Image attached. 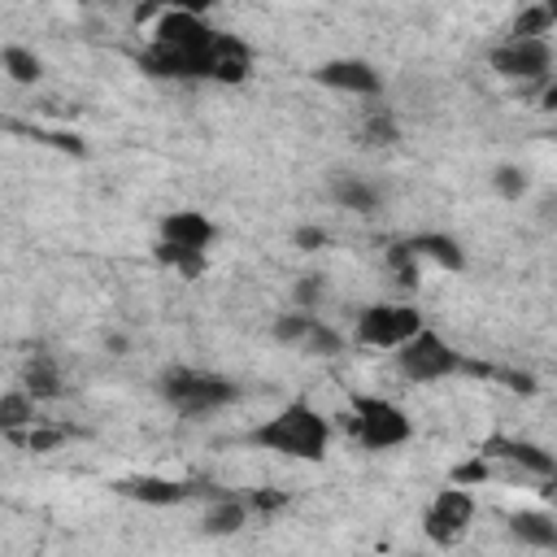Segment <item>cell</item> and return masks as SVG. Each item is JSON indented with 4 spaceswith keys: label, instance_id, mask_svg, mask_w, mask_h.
<instances>
[{
    "label": "cell",
    "instance_id": "cell-1",
    "mask_svg": "<svg viewBox=\"0 0 557 557\" xmlns=\"http://www.w3.org/2000/svg\"><path fill=\"white\" fill-rule=\"evenodd\" d=\"M248 444H257L265 453H278V457H296V461H322L326 448H331V418L318 413L309 400H292L274 418L252 426Z\"/></svg>",
    "mask_w": 557,
    "mask_h": 557
},
{
    "label": "cell",
    "instance_id": "cell-2",
    "mask_svg": "<svg viewBox=\"0 0 557 557\" xmlns=\"http://www.w3.org/2000/svg\"><path fill=\"white\" fill-rule=\"evenodd\" d=\"M157 392L183 418H205V413H218L231 400H239V383H231L226 374H213V370H191V366L161 370Z\"/></svg>",
    "mask_w": 557,
    "mask_h": 557
},
{
    "label": "cell",
    "instance_id": "cell-3",
    "mask_svg": "<svg viewBox=\"0 0 557 557\" xmlns=\"http://www.w3.org/2000/svg\"><path fill=\"white\" fill-rule=\"evenodd\" d=\"M218 239V226L200 209H174L161 218V239H157V261L174 265L183 278H196L209 261V244Z\"/></svg>",
    "mask_w": 557,
    "mask_h": 557
},
{
    "label": "cell",
    "instance_id": "cell-4",
    "mask_svg": "<svg viewBox=\"0 0 557 557\" xmlns=\"http://www.w3.org/2000/svg\"><path fill=\"white\" fill-rule=\"evenodd\" d=\"M418 331H426V318L418 305L409 300H374L357 313V326H352V339L366 344V348H400L409 344Z\"/></svg>",
    "mask_w": 557,
    "mask_h": 557
},
{
    "label": "cell",
    "instance_id": "cell-5",
    "mask_svg": "<svg viewBox=\"0 0 557 557\" xmlns=\"http://www.w3.org/2000/svg\"><path fill=\"white\" fill-rule=\"evenodd\" d=\"M352 409V435L361 448L370 453H387V448H400L409 435H413V422L400 405L383 400V396H352L348 400Z\"/></svg>",
    "mask_w": 557,
    "mask_h": 557
},
{
    "label": "cell",
    "instance_id": "cell-6",
    "mask_svg": "<svg viewBox=\"0 0 557 557\" xmlns=\"http://www.w3.org/2000/svg\"><path fill=\"white\" fill-rule=\"evenodd\" d=\"M470 361L440 335V331H418L409 344L396 348V370L409 379V383H440L448 374H461Z\"/></svg>",
    "mask_w": 557,
    "mask_h": 557
},
{
    "label": "cell",
    "instance_id": "cell-7",
    "mask_svg": "<svg viewBox=\"0 0 557 557\" xmlns=\"http://www.w3.org/2000/svg\"><path fill=\"white\" fill-rule=\"evenodd\" d=\"M487 65H492L500 78H513V83H548L553 44H548V39L509 35V39H500V44L487 52Z\"/></svg>",
    "mask_w": 557,
    "mask_h": 557
},
{
    "label": "cell",
    "instance_id": "cell-8",
    "mask_svg": "<svg viewBox=\"0 0 557 557\" xmlns=\"http://www.w3.org/2000/svg\"><path fill=\"white\" fill-rule=\"evenodd\" d=\"M470 522H474V496L466 492V487H444L431 505H426V513H422V531H426V540L435 544V548H453V544H461L466 540V531H470Z\"/></svg>",
    "mask_w": 557,
    "mask_h": 557
},
{
    "label": "cell",
    "instance_id": "cell-9",
    "mask_svg": "<svg viewBox=\"0 0 557 557\" xmlns=\"http://www.w3.org/2000/svg\"><path fill=\"white\" fill-rule=\"evenodd\" d=\"M274 339H278V344H287V348L313 352V357H335V352L344 348V335H339V331H331L318 313H305V309L283 313V318L274 322Z\"/></svg>",
    "mask_w": 557,
    "mask_h": 557
},
{
    "label": "cell",
    "instance_id": "cell-10",
    "mask_svg": "<svg viewBox=\"0 0 557 557\" xmlns=\"http://www.w3.org/2000/svg\"><path fill=\"white\" fill-rule=\"evenodd\" d=\"M213 26L196 13V9H161L157 13V26H152V39L161 44H174L191 57H209V44H213Z\"/></svg>",
    "mask_w": 557,
    "mask_h": 557
},
{
    "label": "cell",
    "instance_id": "cell-11",
    "mask_svg": "<svg viewBox=\"0 0 557 557\" xmlns=\"http://www.w3.org/2000/svg\"><path fill=\"white\" fill-rule=\"evenodd\" d=\"M313 78H318L322 87H331V91H348V96H374V91L383 87L379 70H374L370 61H361V57H335V61H322V65L313 70Z\"/></svg>",
    "mask_w": 557,
    "mask_h": 557
},
{
    "label": "cell",
    "instance_id": "cell-12",
    "mask_svg": "<svg viewBox=\"0 0 557 557\" xmlns=\"http://www.w3.org/2000/svg\"><path fill=\"white\" fill-rule=\"evenodd\" d=\"M139 70L152 74V78H209V57H191V52H183L174 44L152 39L139 52Z\"/></svg>",
    "mask_w": 557,
    "mask_h": 557
},
{
    "label": "cell",
    "instance_id": "cell-13",
    "mask_svg": "<svg viewBox=\"0 0 557 557\" xmlns=\"http://www.w3.org/2000/svg\"><path fill=\"white\" fill-rule=\"evenodd\" d=\"M113 487H117L122 496H131V500H139V505H157V509L183 505V500L196 496L191 483H183V479H161V474H126V479H117Z\"/></svg>",
    "mask_w": 557,
    "mask_h": 557
},
{
    "label": "cell",
    "instance_id": "cell-14",
    "mask_svg": "<svg viewBox=\"0 0 557 557\" xmlns=\"http://www.w3.org/2000/svg\"><path fill=\"white\" fill-rule=\"evenodd\" d=\"M248 70H252V48L239 35L218 30L209 44V78L213 83H244Z\"/></svg>",
    "mask_w": 557,
    "mask_h": 557
},
{
    "label": "cell",
    "instance_id": "cell-15",
    "mask_svg": "<svg viewBox=\"0 0 557 557\" xmlns=\"http://www.w3.org/2000/svg\"><path fill=\"white\" fill-rule=\"evenodd\" d=\"M409 244V252L418 257V261H435L440 270H461L466 265V257H461V244L453 239V235H440V231H422V235H413V239H405Z\"/></svg>",
    "mask_w": 557,
    "mask_h": 557
},
{
    "label": "cell",
    "instance_id": "cell-16",
    "mask_svg": "<svg viewBox=\"0 0 557 557\" xmlns=\"http://www.w3.org/2000/svg\"><path fill=\"white\" fill-rule=\"evenodd\" d=\"M509 535L527 548H557V518L535 513V509H518V513H509Z\"/></svg>",
    "mask_w": 557,
    "mask_h": 557
},
{
    "label": "cell",
    "instance_id": "cell-17",
    "mask_svg": "<svg viewBox=\"0 0 557 557\" xmlns=\"http://www.w3.org/2000/svg\"><path fill=\"white\" fill-rule=\"evenodd\" d=\"M487 453L509 457V461H518V466L531 470V474H557V461H553L544 448L527 444V440H492V444H483V457H487Z\"/></svg>",
    "mask_w": 557,
    "mask_h": 557
},
{
    "label": "cell",
    "instance_id": "cell-18",
    "mask_svg": "<svg viewBox=\"0 0 557 557\" xmlns=\"http://www.w3.org/2000/svg\"><path fill=\"white\" fill-rule=\"evenodd\" d=\"M22 392L35 396V400L61 396V370H57V361H52L48 352H35V357L26 361V370H22Z\"/></svg>",
    "mask_w": 557,
    "mask_h": 557
},
{
    "label": "cell",
    "instance_id": "cell-19",
    "mask_svg": "<svg viewBox=\"0 0 557 557\" xmlns=\"http://www.w3.org/2000/svg\"><path fill=\"white\" fill-rule=\"evenodd\" d=\"M244 522H248V500L218 492V500L205 509V522L200 527H205V535H235Z\"/></svg>",
    "mask_w": 557,
    "mask_h": 557
},
{
    "label": "cell",
    "instance_id": "cell-20",
    "mask_svg": "<svg viewBox=\"0 0 557 557\" xmlns=\"http://www.w3.org/2000/svg\"><path fill=\"white\" fill-rule=\"evenodd\" d=\"M331 200L344 205V209H352V213H374L379 209V187L366 183V178H357V174H335Z\"/></svg>",
    "mask_w": 557,
    "mask_h": 557
},
{
    "label": "cell",
    "instance_id": "cell-21",
    "mask_svg": "<svg viewBox=\"0 0 557 557\" xmlns=\"http://www.w3.org/2000/svg\"><path fill=\"white\" fill-rule=\"evenodd\" d=\"M0 426H4V435H22V426H35V396H26L22 387L4 392L0 396Z\"/></svg>",
    "mask_w": 557,
    "mask_h": 557
},
{
    "label": "cell",
    "instance_id": "cell-22",
    "mask_svg": "<svg viewBox=\"0 0 557 557\" xmlns=\"http://www.w3.org/2000/svg\"><path fill=\"white\" fill-rule=\"evenodd\" d=\"M0 65H4V74L13 83H39V74H44V61L22 44H4L0 48Z\"/></svg>",
    "mask_w": 557,
    "mask_h": 557
},
{
    "label": "cell",
    "instance_id": "cell-23",
    "mask_svg": "<svg viewBox=\"0 0 557 557\" xmlns=\"http://www.w3.org/2000/svg\"><path fill=\"white\" fill-rule=\"evenodd\" d=\"M553 22H557V4H540V9L518 13V22H513V30H509V35H522V39H544Z\"/></svg>",
    "mask_w": 557,
    "mask_h": 557
},
{
    "label": "cell",
    "instance_id": "cell-24",
    "mask_svg": "<svg viewBox=\"0 0 557 557\" xmlns=\"http://www.w3.org/2000/svg\"><path fill=\"white\" fill-rule=\"evenodd\" d=\"M387 270L396 274V283H400V287H418V257L409 252V244L387 248Z\"/></svg>",
    "mask_w": 557,
    "mask_h": 557
},
{
    "label": "cell",
    "instance_id": "cell-25",
    "mask_svg": "<svg viewBox=\"0 0 557 557\" xmlns=\"http://www.w3.org/2000/svg\"><path fill=\"white\" fill-rule=\"evenodd\" d=\"M492 187H496L500 200H522V196H527V174H522L518 165H496Z\"/></svg>",
    "mask_w": 557,
    "mask_h": 557
},
{
    "label": "cell",
    "instance_id": "cell-26",
    "mask_svg": "<svg viewBox=\"0 0 557 557\" xmlns=\"http://www.w3.org/2000/svg\"><path fill=\"white\" fill-rule=\"evenodd\" d=\"M361 139H366V144H396V139H400V131H396V117H392V113H383V109H374V113L366 117V131H361Z\"/></svg>",
    "mask_w": 557,
    "mask_h": 557
},
{
    "label": "cell",
    "instance_id": "cell-27",
    "mask_svg": "<svg viewBox=\"0 0 557 557\" xmlns=\"http://www.w3.org/2000/svg\"><path fill=\"white\" fill-rule=\"evenodd\" d=\"M322 292H326L322 274H300V283H296V305H300L305 313H318V300H322Z\"/></svg>",
    "mask_w": 557,
    "mask_h": 557
},
{
    "label": "cell",
    "instance_id": "cell-28",
    "mask_svg": "<svg viewBox=\"0 0 557 557\" xmlns=\"http://www.w3.org/2000/svg\"><path fill=\"white\" fill-rule=\"evenodd\" d=\"M65 440V431H44V426H30L26 435H13V444H26L30 453H48V448H57Z\"/></svg>",
    "mask_w": 557,
    "mask_h": 557
},
{
    "label": "cell",
    "instance_id": "cell-29",
    "mask_svg": "<svg viewBox=\"0 0 557 557\" xmlns=\"http://www.w3.org/2000/svg\"><path fill=\"white\" fill-rule=\"evenodd\" d=\"M292 244L305 248V252H313V248L326 244V231H322V226H296V231H292Z\"/></svg>",
    "mask_w": 557,
    "mask_h": 557
},
{
    "label": "cell",
    "instance_id": "cell-30",
    "mask_svg": "<svg viewBox=\"0 0 557 557\" xmlns=\"http://www.w3.org/2000/svg\"><path fill=\"white\" fill-rule=\"evenodd\" d=\"M479 479H487V457H483V461H466V466H457V470H453V483H457V487L479 483Z\"/></svg>",
    "mask_w": 557,
    "mask_h": 557
},
{
    "label": "cell",
    "instance_id": "cell-31",
    "mask_svg": "<svg viewBox=\"0 0 557 557\" xmlns=\"http://www.w3.org/2000/svg\"><path fill=\"white\" fill-rule=\"evenodd\" d=\"M248 505H257V509H278V505H283V492H257V496H248Z\"/></svg>",
    "mask_w": 557,
    "mask_h": 557
},
{
    "label": "cell",
    "instance_id": "cell-32",
    "mask_svg": "<svg viewBox=\"0 0 557 557\" xmlns=\"http://www.w3.org/2000/svg\"><path fill=\"white\" fill-rule=\"evenodd\" d=\"M540 100H544L540 109H557V87H553V83H544V96H540Z\"/></svg>",
    "mask_w": 557,
    "mask_h": 557
},
{
    "label": "cell",
    "instance_id": "cell-33",
    "mask_svg": "<svg viewBox=\"0 0 557 557\" xmlns=\"http://www.w3.org/2000/svg\"><path fill=\"white\" fill-rule=\"evenodd\" d=\"M540 209H544V218H557V196H544Z\"/></svg>",
    "mask_w": 557,
    "mask_h": 557
},
{
    "label": "cell",
    "instance_id": "cell-34",
    "mask_svg": "<svg viewBox=\"0 0 557 557\" xmlns=\"http://www.w3.org/2000/svg\"><path fill=\"white\" fill-rule=\"evenodd\" d=\"M548 496H553V505H557V487H553V492H548Z\"/></svg>",
    "mask_w": 557,
    "mask_h": 557
},
{
    "label": "cell",
    "instance_id": "cell-35",
    "mask_svg": "<svg viewBox=\"0 0 557 557\" xmlns=\"http://www.w3.org/2000/svg\"><path fill=\"white\" fill-rule=\"evenodd\" d=\"M405 557H418V553H405Z\"/></svg>",
    "mask_w": 557,
    "mask_h": 557
}]
</instances>
